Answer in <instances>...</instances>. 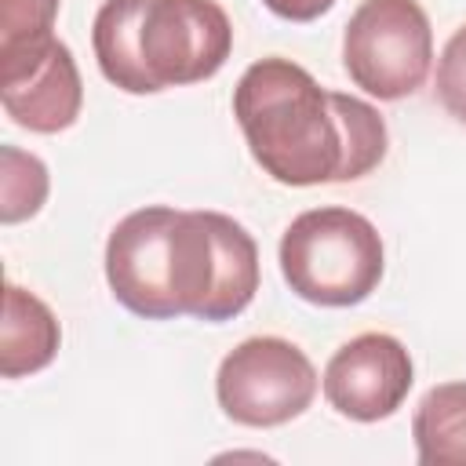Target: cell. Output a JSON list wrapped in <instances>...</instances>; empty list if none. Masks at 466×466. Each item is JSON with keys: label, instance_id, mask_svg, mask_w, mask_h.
<instances>
[{"label": "cell", "instance_id": "8fae6325", "mask_svg": "<svg viewBox=\"0 0 466 466\" xmlns=\"http://www.w3.org/2000/svg\"><path fill=\"white\" fill-rule=\"evenodd\" d=\"M47 200V167L40 157L4 146L0 149V218L4 226H15L22 218H33Z\"/></svg>", "mask_w": 466, "mask_h": 466}, {"label": "cell", "instance_id": "3957f363", "mask_svg": "<svg viewBox=\"0 0 466 466\" xmlns=\"http://www.w3.org/2000/svg\"><path fill=\"white\" fill-rule=\"evenodd\" d=\"M91 47L113 87L157 95L215 76L233 51V25L215 0H102Z\"/></svg>", "mask_w": 466, "mask_h": 466}, {"label": "cell", "instance_id": "30bf717a", "mask_svg": "<svg viewBox=\"0 0 466 466\" xmlns=\"http://www.w3.org/2000/svg\"><path fill=\"white\" fill-rule=\"evenodd\" d=\"M422 466H466V382L433 386L411 419Z\"/></svg>", "mask_w": 466, "mask_h": 466}, {"label": "cell", "instance_id": "5b68a950", "mask_svg": "<svg viewBox=\"0 0 466 466\" xmlns=\"http://www.w3.org/2000/svg\"><path fill=\"white\" fill-rule=\"evenodd\" d=\"M433 62V29L419 0H360L342 33V66L350 80L397 102L422 87Z\"/></svg>", "mask_w": 466, "mask_h": 466}, {"label": "cell", "instance_id": "5bb4252c", "mask_svg": "<svg viewBox=\"0 0 466 466\" xmlns=\"http://www.w3.org/2000/svg\"><path fill=\"white\" fill-rule=\"evenodd\" d=\"M277 18H288V22H313L320 18L324 11L335 7V0H262Z\"/></svg>", "mask_w": 466, "mask_h": 466}, {"label": "cell", "instance_id": "277c9868", "mask_svg": "<svg viewBox=\"0 0 466 466\" xmlns=\"http://www.w3.org/2000/svg\"><path fill=\"white\" fill-rule=\"evenodd\" d=\"M382 237L350 208H309L280 237V273L313 306H357L382 280Z\"/></svg>", "mask_w": 466, "mask_h": 466}, {"label": "cell", "instance_id": "7c38bea8", "mask_svg": "<svg viewBox=\"0 0 466 466\" xmlns=\"http://www.w3.org/2000/svg\"><path fill=\"white\" fill-rule=\"evenodd\" d=\"M58 0H0V51L55 36Z\"/></svg>", "mask_w": 466, "mask_h": 466}, {"label": "cell", "instance_id": "4fadbf2b", "mask_svg": "<svg viewBox=\"0 0 466 466\" xmlns=\"http://www.w3.org/2000/svg\"><path fill=\"white\" fill-rule=\"evenodd\" d=\"M433 84H437L441 106H444L459 124H466V25H459V29L448 36V44H444V51H441V58H437V76H433Z\"/></svg>", "mask_w": 466, "mask_h": 466}, {"label": "cell", "instance_id": "52a82bcc", "mask_svg": "<svg viewBox=\"0 0 466 466\" xmlns=\"http://www.w3.org/2000/svg\"><path fill=\"white\" fill-rule=\"evenodd\" d=\"M0 102L4 113L36 135H58L76 124L84 106L80 69L58 36L0 51Z\"/></svg>", "mask_w": 466, "mask_h": 466}, {"label": "cell", "instance_id": "8992f818", "mask_svg": "<svg viewBox=\"0 0 466 466\" xmlns=\"http://www.w3.org/2000/svg\"><path fill=\"white\" fill-rule=\"evenodd\" d=\"M215 397L240 426H284L313 404L317 368L295 342L280 335H255L222 357Z\"/></svg>", "mask_w": 466, "mask_h": 466}, {"label": "cell", "instance_id": "ba28073f", "mask_svg": "<svg viewBox=\"0 0 466 466\" xmlns=\"http://www.w3.org/2000/svg\"><path fill=\"white\" fill-rule=\"evenodd\" d=\"M415 382L411 357L400 339L364 331L339 346L324 368L328 404L353 422H379L393 415Z\"/></svg>", "mask_w": 466, "mask_h": 466}, {"label": "cell", "instance_id": "9c48e42d", "mask_svg": "<svg viewBox=\"0 0 466 466\" xmlns=\"http://www.w3.org/2000/svg\"><path fill=\"white\" fill-rule=\"evenodd\" d=\"M62 328L44 299L7 284L4 291V324H0V375L22 379L47 368L58 353Z\"/></svg>", "mask_w": 466, "mask_h": 466}, {"label": "cell", "instance_id": "6da1fadb", "mask_svg": "<svg viewBox=\"0 0 466 466\" xmlns=\"http://www.w3.org/2000/svg\"><path fill=\"white\" fill-rule=\"evenodd\" d=\"M113 299L146 320H233L258 291V244L222 211L149 204L124 215L106 240Z\"/></svg>", "mask_w": 466, "mask_h": 466}, {"label": "cell", "instance_id": "7a4b0ae2", "mask_svg": "<svg viewBox=\"0 0 466 466\" xmlns=\"http://www.w3.org/2000/svg\"><path fill=\"white\" fill-rule=\"evenodd\" d=\"M233 116L255 164L280 186L364 178L390 146L386 120L371 102L324 91L309 69L280 55L240 73Z\"/></svg>", "mask_w": 466, "mask_h": 466}]
</instances>
